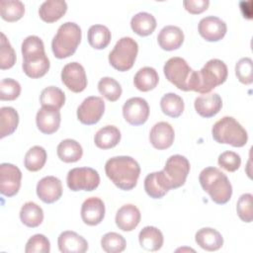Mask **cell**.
<instances>
[{"label": "cell", "instance_id": "cell-1", "mask_svg": "<svg viewBox=\"0 0 253 253\" xmlns=\"http://www.w3.org/2000/svg\"><path fill=\"white\" fill-rule=\"evenodd\" d=\"M23 70L31 78H41L49 69V59L45 54L44 45L41 38L29 36L22 42Z\"/></svg>", "mask_w": 253, "mask_h": 253}, {"label": "cell", "instance_id": "cell-2", "mask_svg": "<svg viewBox=\"0 0 253 253\" xmlns=\"http://www.w3.org/2000/svg\"><path fill=\"white\" fill-rule=\"evenodd\" d=\"M105 172L119 189L129 191L136 186L140 167L137 161L130 156H116L106 162Z\"/></svg>", "mask_w": 253, "mask_h": 253}, {"label": "cell", "instance_id": "cell-3", "mask_svg": "<svg viewBox=\"0 0 253 253\" xmlns=\"http://www.w3.org/2000/svg\"><path fill=\"white\" fill-rule=\"evenodd\" d=\"M227 74V66L222 60L211 59L200 71L194 70L190 91L208 94L216 86L224 83Z\"/></svg>", "mask_w": 253, "mask_h": 253}, {"label": "cell", "instance_id": "cell-4", "mask_svg": "<svg viewBox=\"0 0 253 253\" xmlns=\"http://www.w3.org/2000/svg\"><path fill=\"white\" fill-rule=\"evenodd\" d=\"M200 184L211 201L217 205L226 204L232 195V186L227 176L216 167H207L199 176Z\"/></svg>", "mask_w": 253, "mask_h": 253}, {"label": "cell", "instance_id": "cell-5", "mask_svg": "<svg viewBox=\"0 0 253 253\" xmlns=\"http://www.w3.org/2000/svg\"><path fill=\"white\" fill-rule=\"evenodd\" d=\"M82 38L80 27L73 22L62 24L51 42V49L56 58L71 56L77 49Z\"/></svg>", "mask_w": 253, "mask_h": 253}, {"label": "cell", "instance_id": "cell-6", "mask_svg": "<svg viewBox=\"0 0 253 253\" xmlns=\"http://www.w3.org/2000/svg\"><path fill=\"white\" fill-rule=\"evenodd\" d=\"M211 134L216 142L234 147H242L248 140L247 131L232 117H223L217 121L211 128Z\"/></svg>", "mask_w": 253, "mask_h": 253}, {"label": "cell", "instance_id": "cell-7", "mask_svg": "<svg viewBox=\"0 0 253 253\" xmlns=\"http://www.w3.org/2000/svg\"><path fill=\"white\" fill-rule=\"evenodd\" d=\"M137 52V42L130 37H124L117 42L109 53V62L119 71H127L133 66Z\"/></svg>", "mask_w": 253, "mask_h": 253}, {"label": "cell", "instance_id": "cell-8", "mask_svg": "<svg viewBox=\"0 0 253 253\" xmlns=\"http://www.w3.org/2000/svg\"><path fill=\"white\" fill-rule=\"evenodd\" d=\"M166 79L182 91H190L194 70L187 61L178 56L169 58L163 67Z\"/></svg>", "mask_w": 253, "mask_h": 253}, {"label": "cell", "instance_id": "cell-9", "mask_svg": "<svg viewBox=\"0 0 253 253\" xmlns=\"http://www.w3.org/2000/svg\"><path fill=\"white\" fill-rule=\"evenodd\" d=\"M66 183L73 192L93 191L100 184V176L93 168L77 167L68 171Z\"/></svg>", "mask_w": 253, "mask_h": 253}, {"label": "cell", "instance_id": "cell-10", "mask_svg": "<svg viewBox=\"0 0 253 253\" xmlns=\"http://www.w3.org/2000/svg\"><path fill=\"white\" fill-rule=\"evenodd\" d=\"M163 172L167 177L171 188L177 189L183 186L186 182L190 172V162L183 155H172L167 159Z\"/></svg>", "mask_w": 253, "mask_h": 253}, {"label": "cell", "instance_id": "cell-11", "mask_svg": "<svg viewBox=\"0 0 253 253\" xmlns=\"http://www.w3.org/2000/svg\"><path fill=\"white\" fill-rule=\"evenodd\" d=\"M105 112V102L101 97L90 96L84 99L77 109V119L83 125L97 124Z\"/></svg>", "mask_w": 253, "mask_h": 253}, {"label": "cell", "instance_id": "cell-12", "mask_svg": "<svg viewBox=\"0 0 253 253\" xmlns=\"http://www.w3.org/2000/svg\"><path fill=\"white\" fill-rule=\"evenodd\" d=\"M125 120L131 126L143 125L149 116V106L143 98L133 97L126 100L123 106Z\"/></svg>", "mask_w": 253, "mask_h": 253}, {"label": "cell", "instance_id": "cell-13", "mask_svg": "<svg viewBox=\"0 0 253 253\" xmlns=\"http://www.w3.org/2000/svg\"><path fill=\"white\" fill-rule=\"evenodd\" d=\"M21 170L11 164L2 163L0 165V192L6 197L15 196L21 187Z\"/></svg>", "mask_w": 253, "mask_h": 253}, {"label": "cell", "instance_id": "cell-14", "mask_svg": "<svg viewBox=\"0 0 253 253\" xmlns=\"http://www.w3.org/2000/svg\"><path fill=\"white\" fill-rule=\"evenodd\" d=\"M62 83L72 92L80 93L87 86V77L84 67L78 62L67 63L61 71Z\"/></svg>", "mask_w": 253, "mask_h": 253}, {"label": "cell", "instance_id": "cell-15", "mask_svg": "<svg viewBox=\"0 0 253 253\" xmlns=\"http://www.w3.org/2000/svg\"><path fill=\"white\" fill-rule=\"evenodd\" d=\"M200 35L208 42H218L226 34L227 27L224 21L215 16H208L199 22Z\"/></svg>", "mask_w": 253, "mask_h": 253}, {"label": "cell", "instance_id": "cell-16", "mask_svg": "<svg viewBox=\"0 0 253 253\" xmlns=\"http://www.w3.org/2000/svg\"><path fill=\"white\" fill-rule=\"evenodd\" d=\"M37 195L45 204L58 201L62 195L61 181L54 176L43 177L37 185Z\"/></svg>", "mask_w": 253, "mask_h": 253}, {"label": "cell", "instance_id": "cell-17", "mask_svg": "<svg viewBox=\"0 0 253 253\" xmlns=\"http://www.w3.org/2000/svg\"><path fill=\"white\" fill-rule=\"evenodd\" d=\"M60 112L59 110L42 106L37 113L36 123L38 128L44 134H51L55 132L60 126Z\"/></svg>", "mask_w": 253, "mask_h": 253}, {"label": "cell", "instance_id": "cell-18", "mask_svg": "<svg viewBox=\"0 0 253 253\" xmlns=\"http://www.w3.org/2000/svg\"><path fill=\"white\" fill-rule=\"evenodd\" d=\"M105 216L104 202L97 197L86 199L81 207V218L88 225H97L101 223Z\"/></svg>", "mask_w": 253, "mask_h": 253}, {"label": "cell", "instance_id": "cell-19", "mask_svg": "<svg viewBox=\"0 0 253 253\" xmlns=\"http://www.w3.org/2000/svg\"><path fill=\"white\" fill-rule=\"evenodd\" d=\"M174 137V128L166 122H159L155 124L149 133L150 143L154 148L159 150L169 148L173 144Z\"/></svg>", "mask_w": 253, "mask_h": 253}, {"label": "cell", "instance_id": "cell-20", "mask_svg": "<svg viewBox=\"0 0 253 253\" xmlns=\"http://www.w3.org/2000/svg\"><path fill=\"white\" fill-rule=\"evenodd\" d=\"M171 189V185L163 170L150 173L144 179V190L150 198L161 199Z\"/></svg>", "mask_w": 253, "mask_h": 253}, {"label": "cell", "instance_id": "cell-21", "mask_svg": "<svg viewBox=\"0 0 253 253\" xmlns=\"http://www.w3.org/2000/svg\"><path fill=\"white\" fill-rule=\"evenodd\" d=\"M57 244L59 251L62 253H84L88 250V242L86 239L70 230L60 233Z\"/></svg>", "mask_w": 253, "mask_h": 253}, {"label": "cell", "instance_id": "cell-22", "mask_svg": "<svg viewBox=\"0 0 253 253\" xmlns=\"http://www.w3.org/2000/svg\"><path fill=\"white\" fill-rule=\"evenodd\" d=\"M141 218L139 210L131 204H127L119 209L115 221L117 226L123 231H131L139 223Z\"/></svg>", "mask_w": 253, "mask_h": 253}, {"label": "cell", "instance_id": "cell-23", "mask_svg": "<svg viewBox=\"0 0 253 253\" xmlns=\"http://www.w3.org/2000/svg\"><path fill=\"white\" fill-rule=\"evenodd\" d=\"M194 106L201 117L211 118L221 110L222 101L217 93L205 94L196 98Z\"/></svg>", "mask_w": 253, "mask_h": 253}, {"label": "cell", "instance_id": "cell-24", "mask_svg": "<svg viewBox=\"0 0 253 253\" xmlns=\"http://www.w3.org/2000/svg\"><path fill=\"white\" fill-rule=\"evenodd\" d=\"M157 41L159 46L164 50H174L179 48L184 42V33L179 27L165 26L158 34Z\"/></svg>", "mask_w": 253, "mask_h": 253}, {"label": "cell", "instance_id": "cell-25", "mask_svg": "<svg viewBox=\"0 0 253 253\" xmlns=\"http://www.w3.org/2000/svg\"><path fill=\"white\" fill-rule=\"evenodd\" d=\"M197 244L207 251H216L223 245L222 235L214 228L203 227L196 232Z\"/></svg>", "mask_w": 253, "mask_h": 253}, {"label": "cell", "instance_id": "cell-26", "mask_svg": "<svg viewBox=\"0 0 253 253\" xmlns=\"http://www.w3.org/2000/svg\"><path fill=\"white\" fill-rule=\"evenodd\" d=\"M67 11V4L63 0H47L39 8L41 19L46 23H53L59 20Z\"/></svg>", "mask_w": 253, "mask_h": 253}, {"label": "cell", "instance_id": "cell-27", "mask_svg": "<svg viewBox=\"0 0 253 253\" xmlns=\"http://www.w3.org/2000/svg\"><path fill=\"white\" fill-rule=\"evenodd\" d=\"M138 240L141 248L146 251H158L163 245V234L155 226H145L143 227L139 234Z\"/></svg>", "mask_w": 253, "mask_h": 253}, {"label": "cell", "instance_id": "cell-28", "mask_svg": "<svg viewBox=\"0 0 253 253\" xmlns=\"http://www.w3.org/2000/svg\"><path fill=\"white\" fill-rule=\"evenodd\" d=\"M156 20L154 16L147 12H139L130 20L131 30L138 36L146 37L151 35L156 28Z\"/></svg>", "mask_w": 253, "mask_h": 253}, {"label": "cell", "instance_id": "cell-29", "mask_svg": "<svg viewBox=\"0 0 253 253\" xmlns=\"http://www.w3.org/2000/svg\"><path fill=\"white\" fill-rule=\"evenodd\" d=\"M121 140V131L115 126H106L100 128L94 137V142L101 149L115 147Z\"/></svg>", "mask_w": 253, "mask_h": 253}, {"label": "cell", "instance_id": "cell-30", "mask_svg": "<svg viewBox=\"0 0 253 253\" xmlns=\"http://www.w3.org/2000/svg\"><path fill=\"white\" fill-rule=\"evenodd\" d=\"M159 81L157 71L153 67L145 66L140 68L133 78V84L139 91L147 92L154 89Z\"/></svg>", "mask_w": 253, "mask_h": 253}, {"label": "cell", "instance_id": "cell-31", "mask_svg": "<svg viewBox=\"0 0 253 253\" xmlns=\"http://www.w3.org/2000/svg\"><path fill=\"white\" fill-rule=\"evenodd\" d=\"M58 158L66 163H73L78 161L83 154L82 146L74 139L67 138L62 140L57 145Z\"/></svg>", "mask_w": 253, "mask_h": 253}, {"label": "cell", "instance_id": "cell-32", "mask_svg": "<svg viewBox=\"0 0 253 253\" xmlns=\"http://www.w3.org/2000/svg\"><path fill=\"white\" fill-rule=\"evenodd\" d=\"M20 219L28 227H37L43 220L42 209L34 202H27L21 208Z\"/></svg>", "mask_w": 253, "mask_h": 253}, {"label": "cell", "instance_id": "cell-33", "mask_svg": "<svg viewBox=\"0 0 253 253\" xmlns=\"http://www.w3.org/2000/svg\"><path fill=\"white\" fill-rule=\"evenodd\" d=\"M19 124V115L12 107H2L0 109V137L4 138L12 134Z\"/></svg>", "mask_w": 253, "mask_h": 253}, {"label": "cell", "instance_id": "cell-34", "mask_svg": "<svg viewBox=\"0 0 253 253\" xmlns=\"http://www.w3.org/2000/svg\"><path fill=\"white\" fill-rule=\"evenodd\" d=\"M88 42L96 49H103L111 42V32L103 25H93L88 30Z\"/></svg>", "mask_w": 253, "mask_h": 253}, {"label": "cell", "instance_id": "cell-35", "mask_svg": "<svg viewBox=\"0 0 253 253\" xmlns=\"http://www.w3.org/2000/svg\"><path fill=\"white\" fill-rule=\"evenodd\" d=\"M160 108L166 116L178 118L184 111V101L175 93H167L160 100Z\"/></svg>", "mask_w": 253, "mask_h": 253}, {"label": "cell", "instance_id": "cell-36", "mask_svg": "<svg viewBox=\"0 0 253 253\" xmlns=\"http://www.w3.org/2000/svg\"><path fill=\"white\" fill-rule=\"evenodd\" d=\"M25 13V5L19 0H1L0 15L7 22H16L20 20Z\"/></svg>", "mask_w": 253, "mask_h": 253}, {"label": "cell", "instance_id": "cell-37", "mask_svg": "<svg viewBox=\"0 0 253 253\" xmlns=\"http://www.w3.org/2000/svg\"><path fill=\"white\" fill-rule=\"evenodd\" d=\"M46 157L47 156H46L45 149L42 146L35 145L31 147L25 155V159H24L25 167L32 172L39 171L44 166Z\"/></svg>", "mask_w": 253, "mask_h": 253}, {"label": "cell", "instance_id": "cell-38", "mask_svg": "<svg viewBox=\"0 0 253 253\" xmlns=\"http://www.w3.org/2000/svg\"><path fill=\"white\" fill-rule=\"evenodd\" d=\"M40 102L42 106L52 107L59 110L65 103V94L59 88L55 86H49L42 91Z\"/></svg>", "mask_w": 253, "mask_h": 253}, {"label": "cell", "instance_id": "cell-39", "mask_svg": "<svg viewBox=\"0 0 253 253\" xmlns=\"http://www.w3.org/2000/svg\"><path fill=\"white\" fill-rule=\"evenodd\" d=\"M98 90L108 101L115 102L122 95L121 84L112 77H103L98 83Z\"/></svg>", "mask_w": 253, "mask_h": 253}, {"label": "cell", "instance_id": "cell-40", "mask_svg": "<svg viewBox=\"0 0 253 253\" xmlns=\"http://www.w3.org/2000/svg\"><path fill=\"white\" fill-rule=\"evenodd\" d=\"M102 249L107 253H120L126 249V241L117 232H108L101 239Z\"/></svg>", "mask_w": 253, "mask_h": 253}, {"label": "cell", "instance_id": "cell-41", "mask_svg": "<svg viewBox=\"0 0 253 253\" xmlns=\"http://www.w3.org/2000/svg\"><path fill=\"white\" fill-rule=\"evenodd\" d=\"M0 46V68L2 70L9 69L13 67L16 62V53L3 33H1Z\"/></svg>", "mask_w": 253, "mask_h": 253}, {"label": "cell", "instance_id": "cell-42", "mask_svg": "<svg viewBox=\"0 0 253 253\" xmlns=\"http://www.w3.org/2000/svg\"><path fill=\"white\" fill-rule=\"evenodd\" d=\"M235 74L237 79L243 84H251L253 82V62L250 57L239 59L235 65Z\"/></svg>", "mask_w": 253, "mask_h": 253}, {"label": "cell", "instance_id": "cell-43", "mask_svg": "<svg viewBox=\"0 0 253 253\" xmlns=\"http://www.w3.org/2000/svg\"><path fill=\"white\" fill-rule=\"evenodd\" d=\"M21 93V85L12 78H5L0 83V99L2 101L16 100Z\"/></svg>", "mask_w": 253, "mask_h": 253}, {"label": "cell", "instance_id": "cell-44", "mask_svg": "<svg viewBox=\"0 0 253 253\" xmlns=\"http://www.w3.org/2000/svg\"><path fill=\"white\" fill-rule=\"evenodd\" d=\"M50 243L43 234H35L27 241L26 253H49Z\"/></svg>", "mask_w": 253, "mask_h": 253}, {"label": "cell", "instance_id": "cell-45", "mask_svg": "<svg viewBox=\"0 0 253 253\" xmlns=\"http://www.w3.org/2000/svg\"><path fill=\"white\" fill-rule=\"evenodd\" d=\"M252 195L247 193L240 196L236 204V211L240 219L244 222H251L253 218L252 213Z\"/></svg>", "mask_w": 253, "mask_h": 253}, {"label": "cell", "instance_id": "cell-46", "mask_svg": "<svg viewBox=\"0 0 253 253\" xmlns=\"http://www.w3.org/2000/svg\"><path fill=\"white\" fill-rule=\"evenodd\" d=\"M217 163L224 170L228 172H234L240 167L241 158L239 154L234 151H224L218 156Z\"/></svg>", "mask_w": 253, "mask_h": 253}, {"label": "cell", "instance_id": "cell-47", "mask_svg": "<svg viewBox=\"0 0 253 253\" xmlns=\"http://www.w3.org/2000/svg\"><path fill=\"white\" fill-rule=\"evenodd\" d=\"M185 9L191 14H201L206 11L210 5L209 0H185L183 1Z\"/></svg>", "mask_w": 253, "mask_h": 253}]
</instances>
